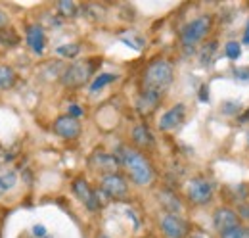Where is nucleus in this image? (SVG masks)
I'll return each mask as SVG.
<instances>
[{"mask_svg": "<svg viewBox=\"0 0 249 238\" xmlns=\"http://www.w3.org/2000/svg\"><path fill=\"white\" fill-rule=\"evenodd\" d=\"M175 69L167 60H154L142 75V92L138 98V112L150 114L161 104L165 92L173 85Z\"/></svg>", "mask_w": 249, "mask_h": 238, "instance_id": "1", "label": "nucleus"}, {"mask_svg": "<svg viewBox=\"0 0 249 238\" xmlns=\"http://www.w3.org/2000/svg\"><path fill=\"white\" fill-rule=\"evenodd\" d=\"M117 158L121 161V167L126 171L128 178L136 184V186H148L154 177V165L150 163V159L144 156V152L136 150L134 146H121L117 152Z\"/></svg>", "mask_w": 249, "mask_h": 238, "instance_id": "2", "label": "nucleus"}, {"mask_svg": "<svg viewBox=\"0 0 249 238\" xmlns=\"http://www.w3.org/2000/svg\"><path fill=\"white\" fill-rule=\"evenodd\" d=\"M213 20L211 16H199L192 21H188L186 25L180 29V44L186 52H192L211 31Z\"/></svg>", "mask_w": 249, "mask_h": 238, "instance_id": "3", "label": "nucleus"}, {"mask_svg": "<svg viewBox=\"0 0 249 238\" xmlns=\"http://www.w3.org/2000/svg\"><path fill=\"white\" fill-rule=\"evenodd\" d=\"M94 65L92 60H81V61H73L69 63L65 69H63L62 77V85L65 89H79L83 85H87L90 79H92L94 73Z\"/></svg>", "mask_w": 249, "mask_h": 238, "instance_id": "4", "label": "nucleus"}, {"mask_svg": "<svg viewBox=\"0 0 249 238\" xmlns=\"http://www.w3.org/2000/svg\"><path fill=\"white\" fill-rule=\"evenodd\" d=\"M215 184L205 177H196L188 180L186 184V198L192 206H207L213 200Z\"/></svg>", "mask_w": 249, "mask_h": 238, "instance_id": "5", "label": "nucleus"}, {"mask_svg": "<svg viewBox=\"0 0 249 238\" xmlns=\"http://www.w3.org/2000/svg\"><path fill=\"white\" fill-rule=\"evenodd\" d=\"M71 188H73V194L87 206L89 211H96V209H100L102 206H104L102 196H106V194H104L100 188L94 190L92 186L87 182V178L77 177L73 182H71Z\"/></svg>", "mask_w": 249, "mask_h": 238, "instance_id": "6", "label": "nucleus"}, {"mask_svg": "<svg viewBox=\"0 0 249 238\" xmlns=\"http://www.w3.org/2000/svg\"><path fill=\"white\" fill-rule=\"evenodd\" d=\"M89 165H90L92 171L100 173L102 177L115 175L121 169V161H119L117 154H107V152H96V154H92L90 159H89Z\"/></svg>", "mask_w": 249, "mask_h": 238, "instance_id": "7", "label": "nucleus"}, {"mask_svg": "<svg viewBox=\"0 0 249 238\" xmlns=\"http://www.w3.org/2000/svg\"><path fill=\"white\" fill-rule=\"evenodd\" d=\"M100 190L109 200H124L128 196V182L121 173L106 175L100 178Z\"/></svg>", "mask_w": 249, "mask_h": 238, "instance_id": "8", "label": "nucleus"}, {"mask_svg": "<svg viewBox=\"0 0 249 238\" xmlns=\"http://www.w3.org/2000/svg\"><path fill=\"white\" fill-rule=\"evenodd\" d=\"M159 227L167 238H186L190 235L188 223L178 213H163L159 219Z\"/></svg>", "mask_w": 249, "mask_h": 238, "instance_id": "9", "label": "nucleus"}, {"mask_svg": "<svg viewBox=\"0 0 249 238\" xmlns=\"http://www.w3.org/2000/svg\"><path fill=\"white\" fill-rule=\"evenodd\" d=\"M52 129H54V133L58 135V137H62L65 140H77L79 137H81V133H83V125H81V121L75 118H71V116H60V118H56L54 121V125H52Z\"/></svg>", "mask_w": 249, "mask_h": 238, "instance_id": "10", "label": "nucleus"}, {"mask_svg": "<svg viewBox=\"0 0 249 238\" xmlns=\"http://www.w3.org/2000/svg\"><path fill=\"white\" fill-rule=\"evenodd\" d=\"M238 225H242L240 215H238V211H234L232 208L220 206V208H217L213 211V227L217 229L218 233H224V231L234 229Z\"/></svg>", "mask_w": 249, "mask_h": 238, "instance_id": "11", "label": "nucleus"}, {"mask_svg": "<svg viewBox=\"0 0 249 238\" xmlns=\"http://www.w3.org/2000/svg\"><path fill=\"white\" fill-rule=\"evenodd\" d=\"M186 119V106L184 104H175L171 110H167L161 119H159V129L169 133V131H175L178 129Z\"/></svg>", "mask_w": 249, "mask_h": 238, "instance_id": "12", "label": "nucleus"}, {"mask_svg": "<svg viewBox=\"0 0 249 238\" xmlns=\"http://www.w3.org/2000/svg\"><path fill=\"white\" fill-rule=\"evenodd\" d=\"M25 42L31 48L33 54L40 56L44 52V48H46V33H44L40 23H29L25 27Z\"/></svg>", "mask_w": 249, "mask_h": 238, "instance_id": "13", "label": "nucleus"}, {"mask_svg": "<svg viewBox=\"0 0 249 238\" xmlns=\"http://www.w3.org/2000/svg\"><path fill=\"white\" fill-rule=\"evenodd\" d=\"M130 139H132V146H134L136 150H140V152H142V150H154L156 148V139H154V135H152L150 127H148V125H144V123L134 125Z\"/></svg>", "mask_w": 249, "mask_h": 238, "instance_id": "14", "label": "nucleus"}, {"mask_svg": "<svg viewBox=\"0 0 249 238\" xmlns=\"http://www.w3.org/2000/svg\"><path fill=\"white\" fill-rule=\"evenodd\" d=\"M18 83V73L12 65L0 63V90H10Z\"/></svg>", "mask_w": 249, "mask_h": 238, "instance_id": "15", "label": "nucleus"}, {"mask_svg": "<svg viewBox=\"0 0 249 238\" xmlns=\"http://www.w3.org/2000/svg\"><path fill=\"white\" fill-rule=\"evenodd\" d=\"M119 77L115 75V73H100V75H96L92 79V83H90V92H96V90L104 89L106 85H111V83H115Z\"/></svg>", "mask_w": 249, "mask_h": 238, "instance_id": "16", "label": "nucleus"}, {"mask_svg": "<svg viewBox=\"0 0 249 238\" xmlns=\"http://www.w3.org/2000/svg\"><path fill=\"white\" fill-rule=\"evenodd\" d=\"M16 184H18V175H16V171H6V173H2V175H0V198H2L6 192H10Z\"/></svg>", "mask_w": 249, "mask_h": 238, "instance_id": "17", "label": "nucleus"}, {"mask_svg": "<svg viewBox=\"0 0 249 238\" xmlns=\"http://www.w3.org/2000/svg\"><path fill=\"white\" fill-rule=\"evenodd\" d=\"M19 42V35L16 33L14 29L6 27V29H0V44L6 46V48H12Z\"/></svg>", "mask_w": 249, "mask_h": 238, "instance_id": "18", "label": "nucleus"}, {"mask_svg": "<svg viewBox=\"0 0 249 238\" xmlns=\"http://www.w3.org/2000/svg\"><path fill=\"white\" fill-rule=\"evenodd\" d=\"M218 238H249V227L248 225H238L234 229L218 233Z\"/></svg>", "mask_w": 249, "mask_h": 238, "instance_id": "19", "label": "nucleus"}, {"mask_svg": "<svg viewBox=\"0 0 249 238\" xmlns=\"http://www.w3.org/2000/svg\"><path fill=\"white\" fill-rule=\"evenodd\" d=\"M56 52L62 56V58H75V56H79L81 54V44H77V42H71V44H62V46H58L56 48Z\"/></svg>", "mask_w": 249, "mask_h": 238, "instance_id": "20", "label": "nucleus"}, {"mask_svg": "<svg viewBox=\"0 0 249 238\" xmlns=\"http://www.w3.org/2000/svg\"><path fill=\"white\" fill-rule=\"evenodd\" d=\"M58 12L62 18H75L77 16V4L69 0H60L58 2Z\"/></svg>", "mask_w": 249, "mask_h": 238, "instance_id": "21", "label": "nucleus"}, {"mask_svg": "<svg viewBox=\"0 0 249 238\" xmlns=\"http://www.w3.org/2000/svg\"><path fill=\"white\" fill-rule=\"evenodd\" d=\"M224 54H226L228 60H238L242 56V46H240V42H236V40L226 42V44H224Z\"/></svg>", "mask_w": 249, "mask_h": 238, "instance_id": "22", "label": "nucleus"}, {"mask_svg": "<svg viewBox=\"0 0 249 238\" xmlns=\"http://www.w3.org/2000/svg\"><path fill=\"white\" fill-rule=\"evenodd\" d=\"M217 46H218L217 40H211L209 44H205V46H203V50H201V54H199V61H201L203 65L211 61L213 54H215V50H217Z\"/></svg>", "mask_w": 249, "mask_h": 238, "instance_id": "23", "label": "nucleus"}, {"mask_svg": "<svg viewBox=\"0 0 249 238\" xmlns=\"http://www.w3.org/2000/svg\"><path fill=\"white\" fill-rule=\"evenodd\" d=\"M238 110H242V106H240L238 102H224V104H222V112H224L226 116H232V114H236Z\"/></svg>", "mask_w": 249, "mask_h": 238, "instance_id": "24", "label": "nucleus"}, {"mask_svg": "<svg viewBox=\"0 0 249 238\" xmlns=\"http://www.w3.org/2000/svg\"><path fill=\"white\" fill-rule=\"evenodd\" d=\"M67 116L79 119V118H83V116H85V110H83L81 106H77V104H71V106L67 108Z\"/></svg>", "mask_w": 249, "mask_h": 238, "instance_id": "25", "label": "nucleus"}, {"mask_svg": "<svg viewBox=\"0 0 249 238\" xmlns=\"http://www.w3.org/2000/svg\"><path fill=\"white\" fill-rule=\"evenodd\" d=\"M31 235H33V238H46L48 237V231H46L44 225H35L31 229Z\"/></svg>", "mask_w": 249, "mask_h": 238, "instance_id": "26", "label": "nucleus"}, {"mask_svg": "<svg viewBox=\"0 0 249 238\" xmlns=\"http://www.w3.org/2000/svg\"><path fill=\"white\" fill-rule=\"evenodd\" d=\"M236 77L240 81H249V67H246V69H236Z\"/></svg>", "mask_w": 249, "mask_h": 238, "instance_id": "27", "label": "nucleus"}, {"mask_svg": "<svg viewBox=\"0 0 249 238\" xmlns=\"http://www.w3.org/2000/svg\"><path fill=\"white\" fill-rule=\"evenodd\" d=\"M8 23H10V20H8V14L0 8V29H6L8 27Z\"/></svg>", "mask_w": 249, "mask_h": 238, "instance_id": "28", "label": "nucleus"}, {"mask_svg": "<svg viewBox=\"0 0 249 238\" xmlns=\"http://www.w3.org/2000/svg\"><path fill=\"white\" fill-rule=\"evenodd\" d=\"M238 215H240V217H246V219H249V208L246 206V204H244V206L240 208V211H238Z\"/></svg>", "mask_w": 249, "mask_h": 238, "instance_id": "29", "label": "nucleus"}, {"mask_svg": "<svg viewBox=\"0 0 249 238\" xmlns=\"http://www.w3.org/2000/svg\"><path fill=\"white\" fill-rule=\"evenodd\" d=\"M199 92H201V96H199V98H201V102H207V100H209V96H207V87H201Z\"/></svg>", "mask_w": 249, "mask_h": 238, "instance_id": "30", "label": "nucleus"}, {"mask_svg": "<svg viewBox=\"0 0 249 238\" xmlns=\"http://www.w3.org/2000/svg\"><path fill=\"white\" fill-rule=\"evenodd\" d=\"M244 44H249V21L246 25V33H244Z\"/></svg>", "mask_w": 249, "mask_h": 238, "instance_id": "31", "label": "nucleus"}, {"mask_svg": "<svg viewBox=\"0 0 249 238\" xmlns=\"http://www.w3.org/2000/svg\"><path fill=\"white\" fill-rule=\"evenodd\" d=\"M240 121H249V108L242 114V116H240Z\"/></svg>", "mask_w": 249, "mask_h": 238, "instance_id": "32", "label": "nucleus"}, {"mask_svg": "<svg viewBox=\"0 0 249 238\" xmlns=\"http://www.w3.org/2000/svg\"><path fill=\"white\" fill-rule=\"evenodd\" d=\"M192 238H205V237H199V235H194Z\"/></svg>", "mask_w": 249, "mask_h": 238, "instance_id": "33", "label": "nucleus"}, {"mask_svg": "<svg viewBox=\"0 0 249 238\" xmlns=\"http://www.w3.org/2000/svg\"><path fill=\"white\" fill-rule=\"evenodd\" d=\"M248 140H249V135H248ZM248 144H249V142H248Z\"/></svg>", "mask_w": 249, "mask_h": 238, "instance_id": "34", "label": "nucleus"}, {"mask_svg": "<svg viewBox=\"0 0 249 238\" xmlns=\"http://www.w3.org/2000/svg\"><path fill=\"white\" fill-rule=\"evenodd\" d=\"M46 238H52V237H46Z\"/></svg>", "mask_w": 249, "mask_h": 238, "instance_id": "35", "label": "nucleus"}]
</instances>
